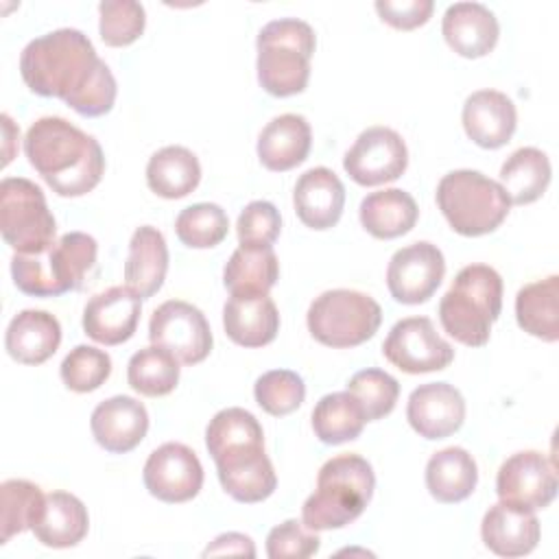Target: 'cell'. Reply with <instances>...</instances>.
Segmentation results:
<instances>
[{"label":"cell","instance_id":"obj_1","mask_svg":"<svg viewBox=\"0 0 559 559\" xmlns=\"http://www.w3.org/2000/svg\"><path fill=\"white\" fill-rule=\"evenodd\" d=\"M20 72L33 94L61 98L85 118L105 116L118 92L109 66L76 28H57L31 39L22 50Z\"/></svg>","mask_w":559,"mask_h":559},{"label":"cell","instance_id":"obj_2","mask_svg":"<svg viewBox=\"0 0 559 559\" xmlns=\"http://www.w3.org/2000/svg\"><path fill=\"white\" fill-rule=\"evenodd\" d=\"M24 153L59 197L87 194L105 173L100 144L59 116H44L28 127Z\"/></svg>","mask_w":559,"mask_h":559},{"label":"cell","instance_id":"obj_3","mask_svg":"<svg viewBox=\"0 0 559 559\" xmlns=\"http://www.w3.org/2000/svg\"><path fill=\"white\" fill-rule=\"evenodd\" d=\"M376 476L367 459L341 454L323 463L317 476V489L301 507V522L310 531L343 528L354 522L369 504Z\"/></svg>","mask_w":559,"mask_h":559},{"label":"cell","instance_id":"obj_4","mask_svg":"<svg viewBox=\"0 0 559 559\" xmlns=\"http://www.w3.org/2000/svg\"><path fill=\"white\" fill-rule=\"evenodd\" d=\"M502 310V277L487 264L463 266L439 301L443 330L463 345L483 347Z\"/></svg>","mask_w":559,"mask_h":559},{"label":"cell","instance_id":"obj_5","mask_svg":"<svg viewBox=\"0 0 559 559\" xmlns=\"http://www.w3.org/2000/svg\"><path fill=\"white\" fill-rule=\"evenodd\" d=\"M98 245L90 234L68 231L41 253H15L11 275L15 286L33 297H59L79 290L96 264Z\"/></svg>","mask_w":559,"mask_h":559},{"label":"cell","instance_id":"obj_6","mask_svg":"<svg viewBox=\"0 0 559 559\" xmlns=\"http://www.w3.org/2000/svg\"><path fill=\"white\" fill-rule=\"evenodd\" d=\"M258 81L271 96H293L306 90L310 59L317 46L314 31L297 17L273 20L258 33Z\"/></svg>","mask_w":559,"mask_h":559},{"label":"cell","instance_id":"obj_7","mask_svg":"<svg viewBox=\"0 0 559 559\" xmlns=\"http://www.w3.org/2000/svg\"><path fill=\"white\" fill-rule=\"evenodd\" d=\"M437 205L461 236H485L502 225L511 201L502 186L478 170H452L437 186Z\"/></svg>","mask_w":559,"mask_h":559},{"label":"cell","instance_id":"obj_8","mask_svg":"<svg viewBox=\"0 0 559 559\" xmlns=\"http://www.w3.org/2000/svg\"><path fill=\"white\" fill-rule=\"evenodd\" d=\"M308 330L328 347H356L369 341L382 321L378 301L360 290L334 288L321 293L308 308Z\"/></svg>","mask_w":559,"mask_h":559},{"label":"cell","instance_id":"obj_9","mask_svg":"<svg viewBox=\"0 0 559 559\" xmlns=\"http://www.w3.org/2000/svg\"><path fill=\"white\" fill-rule=\"evenodd\" d=\"M0 231L15 253H41L55 245V216L37 183L24 177L2 179Z\"/></svg>","mask_w":559,"mask_h":559},{"label":"cell","instance_id":"obj_10","mask_svg":"<svg viewBox=\"0 0 559 559\" xmlns=\"http://www.w3.org/2000/svg\"><path fill=\"white\" fill-rule=\"evenodd\" d=\"M148 338L183 365H197L212 352V330L205 314L181 299H168L153 310Z\"/></svg>","mask_w":559,"mask_h":559},{"label":"cell","instance_id":"obj_11","mask_svg":"<svg viewBox=\"0 0 559 559\" xmlns=\"http://www.w3.org/2000/svg\"><path fill=\"white\" fill-rule=\"evenodd\" d=\"M384 358L406 373L441 371L454 360L452 345L439 336L428 317L397 321L382 343Z\"/></svg>","mask_w":559,"mask_h":559},{"label":"cell","instance_id":"obj_12","mask_svg":"<svg viewBox=\"0 0 559 559\" xmlns=\"http://www.w3.org/2000/svg\"><path fill=\"white\" fill-rule=\"evenodd\" d=\"M408 166V148L402 135L389 127L365 129L343 157L345 173L360 186L395 181Z\"/></svg>","mask_w":559,"mask_h":559},{"label":"cell","instance_id":"obj_13","mask_svg":"<svg viewBox=\"0 0 559 559\" xmlns=\"http://www.w3.org/2000/svg\"><path fill=\"white\" fill-rule=\"evenodd\" d=\"M445 275V260L437 245L419 240L397 249L386 266V286L400 304H424L439 288Z\"/></svg>","mask_w":559,"mask_h":559},{"label":"cell","instance_id":"obj_14","mask_svg":"<svg viewBox=\"0 0 559 559\" xmlns=\"http://www.w3.org/2000/svg\"><path fill=\"white\" fill-rule=\"evenodd\" d=\"M496 491L502 502L528 511L546 509L557 496L555 465L542 452H518L500 465Z\"/></svg>","mask_w":559,"mask_h":559},{"label":"cell","instance_id":"obj_15","mask_svg":"<svg viewBox=\"0 0 559 559\" xmlns=\"http://www.w3.org/2000/svg\"><path fill=\"white\" fill-rule=\"evenodd\" d=\"M144 487L162 502H188L203 487V465L194 450L168 441L151 452L144 463Z\"/></svg>","mask_w":559,"mask_h":559},{"label":"cell","instance_id":"obj_16","mask_svg":"<svg viewBox=\"0 0 559 559\" xmlns=\"http://www.w3.org/2000/svg\"><path fill=\"white\" fill-rule=\"evenodd\" d=\"M212 459L223 489L238 502H262L277 487L273 463L264 452V441L234 445Z\"/></svg>","mask_w":559,"mask_h":559},{"label":"cell","instance_id":"obj_17","mask_svg":"<svg viewBox=\"0 0 559 559\" xmlns=\"http://www.w3.org/2000/svg\"><path fill=\"white\" fill-rule=\"evenodd\" d=\"M411 428L424 439H445L465 421V400L448 382H426L413 389L406 404Z\"/></svg>","mask_w":559,"mask_h":559},{"label":"cell","instance_id":"obj_18","mask_svg":"<svg viewBox=\"0 0 559 559\" xmlns=\"http://www.w3.org/2000/svg\"><path fill=\"white\" fill-rule=\"evenodd\" d=\"M142 299L127 286L94 295L83 310L85 334L100 345H120L135 334Z\"/></svg>","mask_w":559,"mask_h":559},{"label":"cell","instance_id":"obj_19","mask_svg":"<svg viewBox=\"0 0 559 559\" xmlns=\"http://www.w3.org/2000/svg\"><path fill=\"white\" fill-rule=\"evenodd\" d=\"M90 428L100 448L111 454H124L146 437L148 413L135 397L114 395L94 408Z\"/></svg>","mask_w":559,"mask_h":559},{"label":"cell","instance_id":"obj_20","mask_svg":"<svg viewBox=\"0 0 559 559\" xmlns=\"http://www.w3.org/2000/svg\"><path fill=\"white\" fill-rule=\"evenodd\" d=\"M518 127L513 100L498 90H478L465 98L463 129L483 148L504 146Z\"/></svg>","mask_w":559,"mask_h":559},{"label":"cell","instance_id":"obj_21","mask_svg":"<svg viewBox=\"0 0 559 559\" xmlns=\"http://www.w3.org/2000/svg\"><path fill=\"white\" fill-rule=\"evenodd\" d=\"M299 221L310 229H330L338 223L345 205V188L334 170L317 166L306 170L293 192Z\"/></svg>","mask_w":559,"mask_h":559},{"label":"cell","instance_id":"obj_22","mask_svg":"<svg viewBox=\"0 0 559 559\" xmlns=\"http://www.w3.org/2000/svg\"><path fill=\"white\" fill-rule=\"evenodd\" d=\"M539 520L535 511L496 502L483 518L480 537L485 546L500 557H522L535 550L539 542Z\"/></svg>","mask_w":559,"mask_h":559},{"label":"cell","instance_id":"obj_23","mask_svg":"<svg viewBox=\"0 0 559 559\" xmlns=\"http://www.w3.org/2000/svg\"><path fill=\"white\" fill-rule=\"evenodd\" d=\"M448 46L467 59L485 57L493 50L500 26L496 15L480 2H454L445 9L441 22Z\"/></svg>","mask_w":559,"mask_h":559},{"label":"cell","instance_id":"obj_24","mask_svg":"<svg viewBox=\"0 0 559 559\" xmlns=\"http://www.w3.org/2000/svg\"><path fill=\"white\" fill-rule=\"evenodd\" d=\"M61 343V325L55 314L46 310L17 312L4 334L9 356L22 365L46 362Z\"/></svg>","mask_w":559,"mask_h":559},{"label":"cell","instance_id":"obj_25","mask_svg":"<svg viewBox=\"0 0 559 559\" xmlns=\"http://www.w3.org/2000/svg\"><path fill=\"white\" fill-rule=\"evenodd\" d=\"M312 144V131L304 116L282 114L273 118L258 138V157L264 168L284 173L299 166Z\"/></svg>","mask_w":559,"mask_h":559},{"label":"cell","instance_id":"obj_26","mask_svg":"<svg viewBox=\"0 0 559 559\" xmlns=\"http://www.w3.org/2000/svg\"><path fill=\"white\" fill-rule=\"evenodd\" d=\"M225 334L242 347L269 345L280 330V312L269 295L229 297L223 306Z\"/></svg>","mask_w":559,"mask_h":559},{"label":"cell","instance_id":"obj_27","mask_svg":"<svg viewBox=\"0 0 559 559\" xmlns=\"http://www.w3.org/2000/svg\"><path fill=\"white\" fill-rule=\"evenodd\" d=\"M168 271V247L159 229L142 225L133 231L124 262V282L140 299L153 297Z\"/></svg>","mask_w":559,"mask_h":559},{"label":"cell","instance_id":"obj_28","mask_svg":"<svg viewBox=\"0 0 559 559\" xmlns=\"http://www.w3.org/2000/svg\"><path fill=\"white\" fill-rule=\"evenodd\" d=\"M280 277V262L271 245H240L223 269L231 297L269 295Z\"/></svg>","mask_w":559,"mask_h":559},{"label":"cell","instance_id":"obj_29","mask_svg":"<svg viewBox=\"0 0 559 559\" xmlns=\"http://www.w3.org/2000/svg\"><path fill=\"white\" fill-rule=\"evenodd\" d=\"M87 528L90 518L85 504L68 491H52L46 496L44 509L31 531L48 548H70L83 542Z\"/></svg>","mask_w":559,"mask_h":559},{"label":"cell","instance_id":"obj_30","mask_svg":"<svg viewBox=\"0 0 559 559\" xmlns=\"http://www.w3.org/2000/svg\"><path fill=\"white\" fill-rule=\"evenodd\" d=\"M478 483L474 456L459 445L443 448L428 459L426 487L437 502L454 504L472 496Z\"/></svg>","mask_w":559,"mask_h":559},{"label":"cell","instance_id":"obj_31","mask_svg":"<svg viewBox=\"0 0 559 559\" xmlns=\"http://www.w3.org/2000/svg\"><path fill=\"white\" fill-rule=\"evenodd\" d=\"M419 210L415 199L400 188H384L367 194L360 201L362 227L380 240H391L408 234L417 223Z\"/></svg>","mask_w":559,"mask_h":559},{"label":"cell","instance_id":"obj_32","mask_svg":"<svg viewBox=\"0 0 559 559\" xmlns=\"http://www.w3.org/2000/svg\"><path fill=\"white\" fill-rule=\"evenodd\" d=\"M518 325L542 341L559 338V277L548 275L518 290L515 297Z\"/></svg>","mask_w":559,"mask_h":559},{"label":"cell","instance_id":"obj_33","mask_svg":"<svg viewBox=\"0 0 559 559\" xmlns=\"http://www.w3.org/2000/svg\"><path fill=\"white\" fill-rule=\"evenodd\" d=\"M201 181L197 155L186 146H164L146 164L148 188L164 199L188 197Z\"/></svg>","mask_w":559,"mask_h":559},{"label":"cell","instance_id":"obj_34","mask_svg":"<svg viewBox=\"0 0 559 559\" xmlns=\"http://www.w3.org/2000/svg\"><path fill=\"white\" fill-rule=\"evenodd\" d=\"M548 155L535 146H522L513 151L500 168V186L509 201L526 205L537 201L550 183Z\"/></svg>","mask_w":559,"mask_h":559},{"label":"cell","instance_id":"obj_35","mask_svg":"<svg viewBox=\"0 0 559 559\" xmlns=\"http://www.w3.org/2000/svg\"><path fill=\"white\" fill-rule=\"evenodd\" d=\"M365 424L367 415L349 391L323 395L312 411V430L319 441L328 445H338L360 437Z\"/></svg>","mask_w":559,"mask_h":559},{"label":"cell","instance_id":"obj_36","mask_svg":"<svg viewBox=\"0 0 559 559\" xmlns=\"http://www.w3.org/2000/svg\"><path fill=\"white\" fill-rule=\"evenodd\" d=\"M127 380L140 395H168L179 382V360L157 345L144 347L131 356L127 365Z\"/></svg>","mask_w":559,"mask_h":559},{"label":"cell","instance_id":"obj_37","mask_svg":"<svg viewBox=\"0 0 559 559\" xmlns=\"http://www.w3.org/2000/svg\"><path fill=\"white\" fill-rule=\"evenodd\" d=\"M0 528H2V544H7L13 535L31 531L37 522L46 496L41 489L28 480L11 478L0 485Z\"/></svg>","mask_w":559,"mask_h":559},{"label":"cell","instance_id":"obj_38","mask_svg":"<svg viewBox=\"0 0 559 559\" xmlns=\"http://www.w3.org/2000/svg\"><path fill=\"white\" fill-rule=\"evenodd\" d=\"M175 231L186 247L210 249L225 240L229 231V218L216 203H194L179 212Z\"/></svg>","mask_w":559,"mask_h":559},{"label":"cell","instance_id":"obj_39","mask_svg":"<svg viewBox=\"0 0 559 559\" xmlns=\"http://www.w3.org/2000/svg\"><path fill=\"white\" fill-rule=\"evenodd\" d=\"M255 402L273 417H284L297 411L306 397V384L290 369H273L262 373L253 386Z\"/></svg>","mask_w":559,"mask_h":559},{"label":"cell","instance_id":"obj_40","mask_svg":"<svg viewBox=\"0 0 559 559\" xmlns=\"http://www.w3.org/2000/svg\"><path fill=\"white\" fill-rule=\"evenodd\" d=\"M347 391L360 402L367 421H376L395 408L400 384L382 369H362L349 378Z\"/></svg>","mask_w":559,"mask_h":559},{"label":"cell","instance_id":"obj_41","mask_svg":"<svg viewBox=\"0 0 559 559\" xmlns=\"http://www.w3.org/2000/svg\"><path fill=\"white\" fill-rule=\"evenodd\" d=\"M61 380L70 391H96L111 373V358L107 352L92 345H76L61 362Z\"/></svg>","mask_w":559,"mask_h":559},{"label":"cell","instance_id":"obj_42","mask_svg":"<svg viewBox=\"0 0 559 559\" xmlns=\"http://www.w3.org/2000/svg\"><path fill=\"white\" fill-rule=\"evenodd\" d=\"M100 22L98 33L107 46L120 48L133 44L146 24V13L140 2L133 0H107L98 4Z\"/></svg>","mask_w":559,"mask_h":559},{"label":"cell","instance_id":"obj_43","mask_svg":"<svg viewBox=\"0 0 559 559\" xmlns=\"http://www.w3.org/2000/svg\"><path fill=\"white\" fill-rule=\"evenodd\" d=\"M321 546V539L304 522L286 520L271 528L266 537V555L271 559H306L312 557Z\"/></svg>","mask_w":559,"mask_h":559},{"label":"cell","instance_id":"obj_44","mask_svg":"<svg viewBox=\"0 0 559 559\" xmlns=\"http://www.w3.org/2000/svg\"><path fill=\"white\" fill-rule=\"evenodd\" d=\"M282 229V216L269 201H251L238 216L236 234L240 245H273Z\"/></svg>","mask_w":559,"mask_h":559},{"label":"cell","instance_id":"obj_45","mask_svg":"<svg viewBox=\"0 0 559 559\" xmlns=\"http://www.w3.org/2000/svg\"><path fill=\"white\" fill-rule=\"evenodd\" d=\"M432 9H435L432 0H402V2L378 0L376 2L378 15L386 24H391L393 28H400V31H411V28L426 24L428 17L432 15Z\"/></svg>","mask_w":559,"mask_h":559},{"label":"cell","instance_id":"obj_46","mask_svg":"<svg viewBox=\"0 0 559 559\" xmlns=\"http://www.w3.org/2000/svg\"><path fill=\"white\" fill-rule=\"evenodd\" d=\"M223 555H240L255 557V546L249 535L242 533H223L218 535L205 550L203 557H223Z\"/></svg>","mask_w":559,"mask_h":559}]
</instances>
